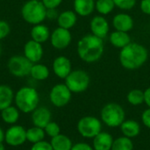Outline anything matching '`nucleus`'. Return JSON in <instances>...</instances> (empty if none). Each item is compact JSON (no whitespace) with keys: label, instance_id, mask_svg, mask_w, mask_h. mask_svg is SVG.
Segmentation results:
<instances>
[{"label":"nucleus","instance_id":"obj_1","mask_svg":"<svg viewBox=\"0 0 150 150\" xmlns=\"http://www.w3.org/2000/svg\"><path fill=\"white\" fill-rule=\"evenodd\" d=\"M76 51L78 56L83 62L87 63L95 62L103 55V39L94 34H87L80 39L77 42Z\"/></svg>","mask_w":150,"mask_h":150},{"label":"nucleus","instance_id":"obj_2","mask_svg":"<svg viewBox=\"0 0 150 150\" xmlns=\"http://www.w3.org/2000/svg\"><path fill=\"white\" fill-rule=\"evenodd\" d=\"M149 52L139 43L131 42L120 52V64L127 69L133 70L141 68L148 60Z\"/></svg>","mask_w":150,"mask_h":150},{"label":"nucleus","instance_id":"obj_3","mask_svg":"<svg viewBox=\"0 0 150 150\" xmlns=\"http://www.w3.org/2000/svg\"><path fill=\"white\" fill-rule=\"evenodd\" d=\"M15 106L23 113H32L39 105L40 95L36 89L30 86L21 87L14 96Z\"/></svg>","mask_w":150,"mask_h":150},{"label":"nucleus","instance_id":"obj_4","mask_svg":"<svg viewBox=\"0 0 150 150\" xmlns=\"http://www.w3.org/2000/svg\"><path fill=\"white\" fill-rule=\"evenodd\" d=\"M21 16L30 25L41 24L47 18V8L41 1L28 0L21 8Z\"/></svg>","mask_w":150,"mask_h":150},{"label":"nucleus","instance_id":"obj_5","mask_svg":"<svg viewBox=\"0 0 150 150\" xmlns=\"http://www.w3.org/2000/svg\"><path fill=\"white\" fill-rule=\"evenodd\" d=\"M101 118L104 123L111 127L120 126L125 120L123 108L115 103H110L104 106L101 111Z\"/></svg>","mask_w":150,"mask_h":150},{"label":"nucleus","instance_id":"obj_6","mask_svg":"<svg viewBox=\"0 0 150 150\" xmlns=\"http://www.w3.org/2000/svg\"><path fill=\"white\" fill-rule=\"evenodd\" d=\"M65 84L71 92L80 93L87 90L90 84L89 75L82 69L72 70L65 78Z\"/></svg>","mask_w":150,"mask_h":150},{"label":"nucleus","instance_id":"obj_7","mask_svg":"<svg viewBox=\"0 0 150 150\" xmlns=\"http://www.w3.org/2000/svg\"><path fill=\"white\" fill-rule=\"evenodd\" d=\"M33 64L24 54H16L9 59L7 69L13 76L25 77L30 75Z\"/></svg>","mask_w":150,"mask_h":150},{"label":"nucleus","instance_id":"obj_8","mask_svg":"<svg viewBox=\"0 0 150 150\" xmlns=\"http://www.w3.org/2000/svg\"><path fill=\"white\" fill-rule=\"evenodd\" d=\"M100 121L92 116L82 118L77 123V130L79 134L85 138H94L101 132Z\"/></svg>","mask_w":150,"mask_h":150},{"label":"nucleus","instance_id":"obj_9","mask_svg":"<svg viewBox=\"0 0 150 150\" xmlns=\"http://www.w3.org/2000/svg\"><path fill=\"white\" fill-rule=\"evenodd\" d=\"M71 91L65 83L55 84L50 91L49 99L53 105L62 107L68 105L71 99Z\"/></svg>","mask_w":150,"mask_h":150},{"label":"nucleus","instance_id":"obj_10","mask_svg":"<svg viewBox=\"0 0 150 150\" xmlns=\"http://www.w3.org/2000/svg\"><path fill=\"white\" fill-rule=\"evenodd\" d=\"M26 142V129L19 125H11L4 133V142L11 147H18Z\"/></svg>","mask_w":150,"mask_h":150},{"label":"nucleus","instance_id":"obj_11","mask_svg":"<svg viewBox=\"0 0 150 150\" xmlns=\"http://www.w3.org/2000/svg\"><path fill=\"white\" fill-rule=\"evenodd\" d=\"M72 40V36L69 30L57 27L55 28L50 35V42L53 47L58 50L64 49L69 46Z\"/></svg>","mask_w":150,"mask_h":150},{"label":"nucleus","instance_id":"obj_12","mask_svg":"<svg viewBox=\"0 0 150 150\" xmlns=\"http://www.w3.org/2000/svg\"><path fill=\"white\" fill-rule=\"evenodd\" d=\"M24 55L33 63H38L43 57L42 44L30 40L25 42L24 46Z\"/></svg>","mask_w":150,"mask_h":150},{"label":"nucleus","instance_id":"obj_13","mask_svg":"<svg viewBox=\"0 0 150 150\" xmlns=\"http://www.w3.org/2000/svg\"><path fill=\"white\" fill-rule=\"evenodd\" d=\"M52 68L55 76H57L61 79H65L72 71L70 60L62 55L58 56L54 60Z\"/></svg>","mask_w":150,"mask_h":150},{"label":"nucleus","instance_id":"obj_14","mask_svg":"<svg viewBox=\"0 0 150 150\" xmlns=\"http://www.w3.org/2000/svg\"><path fill=\"white\" fill-rule=\"evenodd\" d=\"M51 112L45 106H38L32 112V122L33 126L44 128L51 121Z\"/></svg>","mask_w":150,"mask_h":150},{"label":"nucleus","instance_id":"obj_15","mask_svg":"<svg viewBox=\"0 0 150 150\" xmlns=\"http://www.w3.org/2000/svg\"><path fill=\"white\" fill-rule=\"evenodd\" d=\"M91 30L92 34L104 39L109 32L108 21L102 16H95L91 21Z\"/></svg>","mask_w":150,"mask_h":150},{"label":"nucleus","instance_id":"obj_16","mask_svg":"<svg viewBox=\"0 0 150 150\" xmlns=\"http://www.w3.org/2000/svg\"><path fill=\"white\" fill-rule=\"evenodd\" d=\"M112 25L117 31L127 33L134 27V19L127 13H119L114 16Z\"/></svg>","mask_w":150,"mask_h":150},{"label":"nucleus","instance_id":"obj_17","mask_svg":"<svg viewBox=\"0 0 150 150\" xmlns=\"http://www.w3.org/2000/svg\"><path fill=\"white\" fill-rule=\"evenodd\" d=\"M30 34L32 40L40 44L47 42L50 39V35H51L49 28L42 23L34 25L31 29Z\"/></svg>","mask_w":150,"mask_h":150},{"label":"nucleus","instance_id":"obj_18","mask_svg":"<svg viewBox=\"0 0 150 150\" xmlns=\"http://www.w3.org/2000/svg\"><path fill=\"white\" fill-rule=\"evenodd\" d=\"M95 4L94 0H74L75 12L81 17H87L94 11Z\"/></svg>","mask_w":150,"mask_h":150},{"label":"nucleus","instance_id":"obj_19","mask_svg":"<svg viewBox=\"0 0 150 150\" xmlns=\"http://www.w3.org/2000/svg\"><path fill=\"white\" fill-rule=\"evenodd\" d=\"M77 21L76 13L73 11H64L61 12L57 18L58 25L62 28H65L69 30L72 28Z\"/></svg>","mask_w":150,"mask_h":150},{"label":"nucleus","instance_id":"obj_20","mask_svg":"<svg viewBox=\"0 0 150 150\" xmlns=\"http://www.w3.org/2000/svg\"><path fill=\"white\" fill-rule=\"evenodd\" d=\"M112 143L113 140L110 134L100 132L94 137L93 147L95 150H111Z\"/></svg>","mask_w":150,"mask_h":150},{"label":"nucleus","instance_id":"obj_21","mask_svg":"<svg viewBox=\"0 0 150 150\" xmlns=\"http://www.w3.org/2000/svg\"><path fill=\"white\" fill-rule=\"evenodd\" d=\"M14 92L12 89L6 84H0V112L11 105L14 101Z\"/></svg>","mask_w":150,"mask_h":150},{"label":"nucleus","instance_id":"obj_22","mask_svg":"<svg viewBox=\"0 0 150 150\" xmlns=\"http://www.w3.org/2000/svg\"><path fill=\"white\" fill-rule=\"evenodd\" d=\"M109 40L112 46L119 48H123L129 43H131V38L127 33L117 30L111 33Z\"/></svg>","mask_w":150,"mask_h":150},{"label":"nucleus","instance_id":"obj_23","mask_svg":"<svg viewBox=\"0 0 150 150\" xmlns=\"http://www.w3.org/2000/svg\"><path fill=\"white\" fill-rule=\"evenodd\" d=\"M20 111L14 105H10L1 111L2 120L8 125H15L19 120Z\"/></svg>","mask_w":150,"mask_h":150},{"label":"nucleus","instance_id":"obj_24","mask_svg":"<svg viewBox=\"0 0 150 150\" xmlns=\"http://www.w3.org/2000/svg\"><path fill=\"white\" fill-rule=\"evenodd\" d=\"M51 146L54 150H71L73 145L71 140L64 134H58L51 138Z\"/></svg>","mask_w":150,"mask_h":150},{"label":"nucleus","instance_id":"obj_25","mask_svg":"<svg viewBox=\"0 0 150 150\" xmlns=\"http://www.w3.org/2000/svg\"><path fill=\"white\" fill-rule=\"evenodd\" d=\"M50 74L49 69L41 63H33L31 69L30 76L37 81H44L48 78Z\"/></svg>","mask_w":150,"mask_h":150},{"label":"nucleus","instance_id":"obj_26","mask_svg":"<svg viewBox=\"0 0 150 150\" xmlns=\"http://www.w3.org/2000/svg\"><path fill=\"white\" fill-rule=\"evenodd\" d=\"M121 132L126 137L134 138L136 137L141 131L140 125L134 120H127L120 125Z\"/></svg>","mask_w":150,"mask_h":150},{"label":"nucleus","instance_id":"obj_27","mask_svg":"<svg viewBox=\"0 0 150 150\" xmlns=\"http://www.w3.org/2000/svg\"><path fill=\"white\" fill-rule=\"evenodd\" d=\"M45 136L46 133L44 131V128L33 126L26 129V141L33 144L43 141Z\"/></svg>","mask_w":150,"mask_h":150},{"label":"nucleus","instance_id":"obj_28","mask_svg":"<svg viewBox=\"0 0 150 150\" xmlns=\"http://www.w3.org/2000/svg\"><path fill=\"white\" fill-rule=\"evenodd\" d=\"M115 7L113 0H97L95 4V8L97 11L103 15L109 14L112 11Z\"/></svg>","mask_w":150,"mask_h":150},{"label":"nucleus","instance_id":"obj_29","mask_svg":"<svg viewBox=\"0 0 150 150\" xmlns=\"http://www.w3.org/2000/svg\"><path fill=\"white\" fill-rule=\"evenodd\" d=\"M133 142L128 137H120L113 141L111 150H133Z\"/></svg>","mask_w":150,"mask_h":150},{"label":"nucleus","instance_id":"obj_30","mask_svg":"<svg viewBox=\"0 0 150 150\" xmlns=\"http://www.w3.org/2000/svg\"><path fill=\"white\" fill-rule=\"evenodd\" d=\"M127 101L133 105H139L144 102V92L141 90L135 89L127 94Z\"/></svg>","mask_w":150,"mask_h":150},{"label":"nucleus","instance_id":"obj_31","mask_svg":"<svg viewBox=\"0 0 150 150\" xmlns=\"http://www.w3.org/2000/svg\"><path fill=\"white\" fill-rule=\"evenodd\" d=\"M44 131L46 133V135H48L49 137L53 138V137H55L56 135L60 134L61 128H60V127H59V125L57 123L50 121L44 127Z\"/></svg>","mask_w":150,"mask_h":150},{"label":"nucleus","instance_id":"obj_32","mask_svg":"<svg viewBox=\"0 0 150 150\" xmlns=\"http://www.w3.org/2000/svg\"><path fill=\"white\" fill-rule=\"evenodd\" d=\"M115 6L122 10H131L134 7L136 0H113Z\"/></svg>","mask_w":150,"mask_h":150},{"label":"nucleus","instance_id":"obj_33","mask_svg":"<svg viewBox=\"0 0 150 150\" xmlns=\"http://www.w3.org/2000/svg\"><path fill=\"white\" fill-rule=\"evenodd\" d=\"M11 32V26L5 20L0 19V40L6 38Z\"/></svg>","mask_w":150,"mask_h":150},{"label":"nucleus","instance_id":"obj_34","mask_svg":"<svg viewBox=\"0 0 150 150\" xmlns=\"http://www.w3.org/2000/svg\"><path fill=\"white\" fill-rule=\"evenodd\" d=\"M31 150H54L52 146H51V143L50 142H47L46 141H41V142H39L37 143H34L33 144Z\"/></svg>","mask_w":150,"mask_h":150},{"label":"nucleus","instance_id":"obj_35","mask_svg":"<svg viewBox=\"0 0 150 150\" xmlns=\"http://www.w3.org/2000/svg\"><path fill=\"white\" fill-rule=\"evenodd\" d=\"M47 9H56L62 2V0H41Z\"/></svg>","mask_w":150,"mask_h":150},{"label":"nucleus","instance_id":"obj_36","mask_svg":"<svg viewBox=\"0 0 150 150\" xmlns=\"http://www.w3.org/2000/svg\"><path fill=\"white\" fill-rule=\"evenodd\" d=\"M141 10L143 13L150 15V0H142Z\"/></svg>","mask_w":150,"mask_h":150},{"label":"nucleus","instance_id":"obj_37","mask_svg":"<svg viewBox=\"0 0 150 150\" xmlns=\"http://www.w3.org/2000/svg\"><path fill=\"white\" fill-rule=\"evenodd\" d=\"M71 150H93V149L87 143L80 142V143H76L73 145Z\"/></svg>","mask_w":150,"mask_h":150},{"label":"nucleus","instance_id":"obj_38","mask_svg":"<svg viewBox=\"0 0 150 150\" xmlns=\"http://www.w3.org/2000/svg\"><path fill=\"white\" fill-rule=\"evenodd\" d=\"M142 121H143V124L147 127L150 128V108L149 109H147L142 113Z\"/></svg>","mask_w":150,"mask_h":150},{"label":"nucleus","instance_id":"obj_39","mask_svg":"<svg viewBox=\"0 0 150 150\" xmlns=\"http://www.w3.org/2000/svg\"><path fill=\"white\" fill-rule=\"evenodd\" d=\"M59 14L56 11V9H47V18L54 19L57 18Z\"/></svg>","mask_w":150,"mask_h":150},{"label":"nucleus","instance_id":"obj_40","mask_svg":"<svg viewBox=\"0 0 150 150\" xmlns=\"http://www.w3.org/2000/svg\"><path fill=\"white\" fill-rule=\"evenodd\" d=\"M144 102L149 106L150 108V87L144 91Z\"/></svg>","mask_w":150,"mask_h":150},{"label":"nucleus","instance_id":"obj_41","mask_svg":"<svg viewBox=\"0 0 150 150\" xmlns=\"http://www.w3.org/2000/svg\"><path fill=\"white\" fill-rule=\"evenodd\" d=\"M4 133H5V132H4V130H3L2 127H0V143L4 142Z\"/></svg>","mask_w":150,"mask_h":150},{"label":"nucleus","instance_id":"obj_42","mask_svg":"<svg viewBox=\"0 0 150 150\" xmlns=\"http://www.w3.org/2000/svg\"><path fill=\"white\" fill-rule=\"evenodd\" d=\"M0 150H5V146L4 144V142L0 143Z\"/></svg>","mask_w":150,"mask_h":150},{"label":"nucleus","instance_id":"obj_43","mask_svg":"<svg viewBox=\"0 0 150 150\" xmlns=\"http://www.w3.org/2000/svg\"><path fill=\"white\" fill-rule=\"evenodd\" d=\"M2 54V46H1V43H0V55Z\"/></svg>","mask_w":150,"mask_h":150},{"label":"nucleus","instance_id":"obj_44","mask_svg":"<svg viewBox=\"0 0 150 150\" xmlns=\"http://www.w3.org/2000/svg\"><path fill=\"white\" fill-rule=\"evenodd\" d=\"M35 1H41V0H35Z\"/></svg>","mask_w":150,"mask_h":150},{"label":"nucleus","instance_id":"obj_45","mask_svg":"<svg viewBox=\"0 0 150 150\" xmlns=\"http://www.w3.org/2000/svg\"><path fill=\"white\" fill-rule=\"evenodd\" d=\"M29 150H31V149H29Z\"/></svg>","mask_w":150,"mask_h":150}]
</instances>
